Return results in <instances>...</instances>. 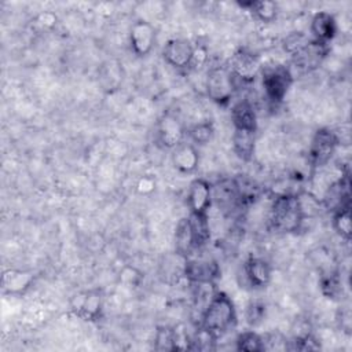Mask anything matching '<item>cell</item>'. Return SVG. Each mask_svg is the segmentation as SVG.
<instances>
[{
    "label": "cell",
    "instance_id": "cell-1",
    "mask_svg": "<svg viewBox=\"0 0 352 352\" xmlns=\"http://www.w3.org/2000/svg\"><path fill=\"white\" fill-rule=\"evenodd\" d=\"M236 324V309L232 300L216 290L199 316V324L216 340L221 338Z\"/></svg>",
    "mask_w": 352,
    "mask_h": 352
},
{
    "label": "cell",
    "instance_id": "cell-2",
    "mask_svg": "<svg viewBox=\"0 0 352 352\" xmlns=\"http://www.w3.org/2000/svg\"><path fill=\"white\" fill-rule=\"evenodd\" d=\"M270 220L272 227L278 231H297L304 221V216L301 213L297 195L289 192L276 195L271 206Z\"/></svg>",
    "mask_w": 352,
    "mask_h": 352
},
{
    "label": "cell",
    "instance_id": "cell-3",
    "mask_svg": "<svg viewBox=\"0 0 352 352\" xmlns=\"http://www.w3.org/2000/svg\"><path fill=\"white\" fill-rule=\"evenodd\" d=\"M236 84L228 66H214L208 72L206 92L212 102L219 106H227L232 99Z\"/></svg>",
    "mask_w": 352,
    "mask_h": 352
},
{
    "label": "cell",
    "instance_id": "cell-4",
    "mask_svg": "<svg viewBox=\"0 0 352 352\" xmlns=\"http://www.w3.org/2000/svg\"><path fill=\"white\" fill-rule=\"evenodd\" d=\"M340 146V138L329 128H319L311 140L308 148V162L312 168H322L333 158L337 147Z\"/></svg>",
    "mask_w": 352,
    "mask_h": 352
},
{
    "label": "cell",
    "instance_id": "cell-5",
    "mask_svg": "<svg viewBox=\"0 0 352 352\" xmlns=\"http://www.w3.org/2000/svg\"><path fill=\"white\" fill-rule=\"evenodd\" d=\"M293 78L290 69L285 65H276L265 69L263 73V88L267 99L274 104L280 103L289 92Z\"/></svg>",
    "mask_w": 352,
    "mask_h": 352
},
{
    "label": "cell",
    "instance_id": "cell-6",
    "mask_svg": "<svg viewBox=\"0 0 352 352\" xmlns=\"http://www.w3.org/2000/svg\"><path fill=\"white\" fill-rule=\"evenodd\" d=\"M70 311L88 322H95L103 312V294L99 289H89L74 294L70 300Z\"/></svg>",
    "mask_w": 352,
    "mask_h": 352
},
{
    "label": "cell",
    "instance_id": "cell-7",
    "mask_svg": "<svg viewBox=\"0 0 352 352\" xmlns=\"http://www.w3.org/2000/svg\"><path fill=\"white\" fill-rule=\"evenodd\" d=\"M327 54L329 44H323L311 38L301 50L292 55V65L300 73H309L322 65Z\"/></svg>",
    "mask_w": 352,
    "mask_h": 352
},
{
    "label": "cell",
    "instance_id": "cell-8",
    "mask_svg": "<svg viewBox=\"0 0 352 352\" xmlns=\"http://www.w3.org/2000/svg\"><path fill=\"white\" fill-rule=\"evenodd\" d=\"M183 275L192 283H213L220 276V267L212 258H184Z\"/></svg>",
    "mask_w": 352,
    "mask_h": 352
},
{
    "label": "cell",
    "instance_id": "cell-9",
    "mask_svg": "<svg viewBox=\"0 0 352 352\" xmlns=\"http://www.w3.org/2000/svg\"><path fill=\"white\" fill-rule=\"evenodd\" d=\"M162 56L168 65L175 69H187L191 67L194 58V45L187 38H170L166 41Z\"/></svg>",
    "mask_w": 352,
    "mask_h": 352
},
{
    "label": "cell",
    "instance_id": "cell-10",
    "mask_svg": "<svg viewBox=\"0 0 352 352\" xmlns=\"http://www.w3.org/2000/svg\"><path fill=\"white\" fill-rule=\"evenodd\" d=\"M186 129L183 122L175 114H164L157 124V138L164 148H175L183 143Z\"/></svg>",
    "mask_w": 352,
    "mask_h": 352
},
{
    "label": "cell",
    "instance_id": "cell-11",
    "mask_svg": "<svg viewBox=\"0 0 352 352\" xmlns=\"http://www.w3.org/2000/svg\"><path fill=\"white\" fill-rule=\"evenodd\" d=\"M212 199L213 186L202 177L194 179L187 191V205L190 213L208 214V209L212 205Z\"/></svg>",
    "mask_w": 352,
    "mask_h": 352
},
{
    "label": "cell",
    "instance_id": "cell-12",
    "mask_svg": "<svg viewBox=\"0 0 352 352\" xmlns=\"http://www.w3.org/2000/svg\"><path fill=\"white\" fill-rule=\"evenodd\" d=\"M36 275L33 271L10 268L1 275V290L4 294L21 296L25 294L34 283Z\"/></svg>",
    "mask_w": 352,
    "mask_h": 352
},
{
    "label": "cell",
    "instance_id": "cell-13",
    "mask_svg": "<svg viewBox=\"0 0 352 352\" xmlns=\"http://www.w3.org/2000/svg\"><path fill=\"white\" fill-rule=\"evenodd\" d=\"M155 41V30L147 21H136L129 32V43L135 55L146 56L153 50Z\"/></svg>",
    "mask_w": 352,
    "mask_h": 352
},
{
    "label": "cell",
    "instance_id": "cell-14",
    "mask_svg": "<svg viewBox=\"0 0 352 352\" xmlns=\"http://www.w3.org/2000/svg\"><path fill=\"white\" fill-rule=\"evenodd\" d=\"M257 67H258L257 58L253 54H250V52H248L245 50H239L232 56L231 66H228L230 72L234 76L236 87H238V81L248 82V81L253 80Z\"/></svg>",
    "mask_w": 352,
    "mask_h": 352
},
{
    "label": "cell",
    "instance_id": "cell-15",
    "mask_svg": "<svg viewBox=\"0 0 352 352\" xmlns=\"http://www.w3.org/2000/svg\"><path fill=\"white\" fill-rule=\"evenodd\" d=\"M243 272L253 289H264L271 282V265L264 258L249 257L243 264Z\"/></svg>",
    "mask_w": 352,
    "mask_h": 352
},
{
    "label": "cell",
    "instance_id": "cell-16",
    "mask_svg": "<svg viewBox=\"0 0 352 352\" xmlns=\"http://www.w3.org/2000/svg\"><path fill=\"white\" fill-rule=\"evenodd\" d=\"M312 40L329 44L337 34V22L333 14L327 11H318L311 19Z\"/></svg>",
    "mask_w": 352,
    "mask_h": 352
},
{
    "label": "cell",
    "instance_id": "cell-17",
    "mask_svg": "<svg viewBox=\"0 0 352 352\" xmlns=\"http://www.w3.org/2000/svg\"><path fill=\"white\" fill-rule=\"evenodd\" d=\"M213 199L223 210H234L241 205L239 190L235 179H223L213 187Z\"/></svg>",
    "mask_w": 352,
    "mask_h": 352
},
{
    "label": "cell",
    "instance_id": "cell-18",
    "mask_svg": "<svg viewBox=\"0 0 352 352\" xmlns=\"http://www.w3.org/2000/svg\"><path fill=\"white\" fill-rule=\"evenodd\" d=\"M231 121L234 129L257 132V114L248 99H241L231 107Z\"/></svg>",
    "mask_w": 352,
    "mask_h": 352
},
{
    "label": "cell",
    "instance_id": "cell-19",
    "mask_svg": "<svg viewBox=\"0 0 352 352\" xmlns=\"http://www.w3.org/2000/svg\"><path fill=\"white\" fill-rule=\"evenodd\" d=\"M172 164L180 173H192L199 164V153L192 143H180L173 148Z\"/></svg>",
    "mask_w": 352,
    "mask_h": 352
},
{
    "label": "cell",
    "instance_id": "cell-20",
    "mask_svg": "<svg viewBox=\"0 0 352 352\" xmlns=\"http://www.w3.org/2000/svg\"><path fill=\"white\" fill-rule=\"evenodd\" d=\"M175 249H176V253L183 258L190 257V254L195 249L191 227H190V223H188V217L180 219L176 224V228H175Z\"/></svg>",
    "mask_w": 352,
    "mask_h": 352
},
{
    "label": "cell",
    "instance_id": "cell-21",
    "mask_svg": "<svg viewBox=\"0 0 352 352\" xmlns=\"http://www.w3.org/2000/svg\"><path fill=\"white\" fill-rule=\"evenodd\" d=\"M256 133L254 131H245V129H234L232 133V148L235 154L243 160L250 161L254 154L256 147Z\"/></svg>",
    "mask_w": 352,
    "mask_h": 352
},
{
    "label": "cell",
    "instance_id": "cell-22",
    "mask_svg": "<svg viewBox=\"0 0 352 352\" xmlns=\"http://www.w3.org/2000/svg\"><path fill=\"white\" fill-rule=\"evenodd\" d=\"M187 217H188V223L191 227L195 249L202 248L210 239V227H209L208 214L190 213Z\"/></svg>",
    "mask_w": 352,
    "mask_h": 352
},
{
    "label": "cell",
    "instance_id": "cell-23",
    "mask_svg": "<svg viewBox=\"0 0 352 352\" xmlns=\"http://www.w3.org/2000/svg\"><path fill=\"white\" fill-rule=\"evenodd\" d=\"M238 4L242 8H248L249 11H252L253 15L264 23L274 22L276 15H278L276 4L274 1H270V0H261V1L250 0V1H242V3L239 1Z\"/></svg>",
    "mask_w": 352,
    "mask_h": 352
},
{
    "label": "cell",
    "instance_id": "cell-24",
    "mask_svg": "<svg viewBox=\"0 0 352 352\" xmlns=\"http://www.w3.org/2000/svg\"><path fill=\"white\" fill-rule=\"evenodd\" d=\"M333 228L345 241L351 239L352 223H351V204L344 205L333 212Z\"/></svg>",
    "mask_w": 352,
    "mask_h": 352
},
{
    "label": "cell",
    "instance_id": "cell-25",
    "mask_svg": "<svg viewBox=\"0 0 352 352\" xmlns=\"http://www.w3.org/2000/svg\"><path fill=\"white\" fill-rule=\"evenodd\" d=\"M235 348L238 351H246V352H263L264 351L263 336L253 330L242 331L238 334L235 340Z\"/></svg>",
    "mask_w": 352,
    "mask_h": 352
},
{
    "label": "cell",
    "instance_id": "cell-26",
    "mask_svg": "<svg viewBox=\"0 0 352 352\" xmlns=\"http://www.w3.org/2000/svg\"><path fill=\"white\" fill-rule=\"evenodd\" d=\"M154 349L157 351H176L175 327L158 326L154 336Z\"/></svg>",
    "mask_w": 352,
    "mask_h": 352
},
{
    "label": "cell",
    "instance_id": "cell-27",
    "mask_svg": "<svg viewBox=\"0 0 352 352\" xmlns=\"http://www.w3.org/2000/svg\"><path fill=\"white\" fill-rule=\"evenodd\" d=\"M320 290L327 298H338L342 293L341 279L337 271H330L320 278Z\"/></svg>",
    "mask_w": 352,
    "mask_h": 352
},
{
    "label": "cell",
    "instance_id": "cell-28",
    "mask_svg": "<svg viewBox=\"0 0 352 352\" xmlns=\"http://www.w3.org/2000/svg\"><path fill=\"white\" fill-rule=\"evenodd\" d=\"M190 139L192 140V144H198V146H204L206 143H209L213 138L214 133V128L213 124L210 121H202L195 124L191 129H190Z\"/></svg>",
    "mask_w": 352,
    "mask_h": 352
},
{
    "label": "cell",
    "instance_id": "cell-29",
    "mask_svg": "<svg viewBox=\"0 0 352 352\" xmlns=\"http://www.w3.org/2000/svg\"><path fill=\"white\" fill-rule=\"evenodd\" d=\"M311 38H308L307 36H304L302 33H292V34H289L286 38H285V41H283V47H285V50L290 54V55H293V54H296L298 50H301L308 41H309Z\"/></svg>",
    "mask_w": 352,
    "mask_h": 352
},
{
    "label": "cell",
    "instance_id": "cell-30",
    "mask_svg": "<svg viewBox=\"0 0 352 352\" xmlns=\"http://www.w3.org/2000/svg\"><path fill=\"white\" fill-rule=\"evenodd\" d=\"M263 312H264V307L258 302H250L248 305L246 309V318H248V323L250 324H257L261 318H263Z\"/></svg>",
    "mask_w": 352,
    "mask_h": 352
},
{
    "label": "cell",
    "instance_id": "cell-31",
    "mask_svg": "<svg viewBox=\"0 0 352 352\" xmlns=\"http://www.w3.org/2000/svg\"><path fill=\"white\" fill-rule=\"evenodd\" d=\"M154 188H155V182H154L153 179H148V177H143V179L139 182V184H138V190H139L140 192H143V194L150 192V191H153Z\"/></svg>",
    "mask_w": 352,
    "mask_h": 352
},
{
    "label": "cell",
    "instance_id": "cell-32",
    "mask_svg": "<svg viewBox=\"0 0 352 352\" xmlns=\"http://www.w3.org/2000/svg\"><path fill=\"white\" fill-rule=\"evenodd\" d=\"M341 319H342L341 327H342L346 333H349V331H351V312H349L348 308L341 312Z\"/></svg>",
    "mask_w": 352,
    "mask_h": 352
}]
</instances>
